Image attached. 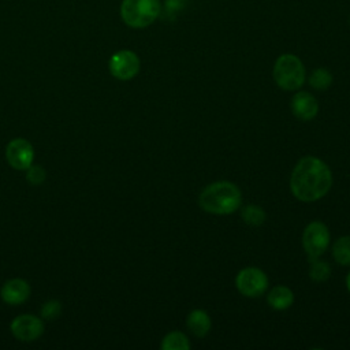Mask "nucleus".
I'll return each mask as SVG.
<instances>
[{"label":"nucleus","instance_id":"obj_1","mask_svg":"<svg viewBox=\"0 0 350 350\" xmlns=\"http://www.w3.org/2000/svg\"><path fill=\"white\" fill-rule=\"evenodd\" d=\"M331 186L332 174L329 167L314 156L302 157L291 172L290 189L299 201H317L329 191Z\"/></svg>","mask_w":350,"mask_h":350},{"label":"nucleus","instance_id":"obj_2","mask_svg":"<svg viewBox=\"0 0 350 350\" xmlns=\"http://www.w3.org/2000/svg\"><path fill=\"white\" fill-rule=\"evenodd\" d=\"M242 202V196L237 185L228 180H217L208 185L200 194V206L213 215H230Z\"/></svg>","mask_w":350,"mask_h":350},{"label":"nucleus","instance_id":"obj_3","mask_svg":"<svg viewBox=\"0 0 350 350\" xmlns=\"http://www.w3.org/2000/svg\"><path fill=\"white\" fill-rule=\"evenodd\" d=\"M160 0H122V21L131 29L150 26L161 14Z\"/></svg>","mask_w":350,"mask_h":350},{"label":"nucleus","instance_id":"obj_4","mask_svg":"<svg viewBox=\"0 0 350 350\" xmlns=\"http://www.w3.org/2000/svg\"><path fill=\"white\" fill-rule=\"evenodd\" d=\"M273 79L283 90H298L306 77L302 60L293 53L280 55L273 64Z\"/></svg>","mask_w":350,"mask_h":350},{"label":"nucleus","instance_id":"obj_5","mask_svg":"<svg viewBox=\"0 0 350 350\" xmlns=\"http://www.w3.org/2000/svg\"><path fill=\"white\" fill-rule=\"evenodd\" d=\"M302 245L309 260L319 258L329 245V231L321 221L309 223L302 234Z\"/></svg>","mask_w":350,"mask_h":350},{"label":"nucleus","instance_id":"obj_6","mask_svg":"<svg viewBox=\"0 0 350 350\" xmlns=\"http://www.w3.org/2000/svg\"><path fill=\"white\" fill-rule=\"evenodd\" d=\"M108 68L111 75L116 79L130 81L139 72L141 62L134 51L120 49L109 57Z\"/></svg>","mask_w":350,"mask_h":350},{"label":"nucleus","instance_id":"obj_7","mask_svg":"<svg viewBox=\"0 0 350 350\" xmlns=\"http://www.w3.org/2000/svg\"><path fill=\"white\" fill-rule=\"evenodd\" d=\"M235 286L242 295L254 298L265 293L268 287V278L260 268L247 267L238 272L235 278Z\"/></svg>","mask_w":350,"mask_h":350},{"label":"nucleus","instance_id":"obj_8","mask_svg":"<svg viewBox=\"0 0 350 350\" xmlns=\"http://www.w3.org/2000/svg\"><path fill=\"white\" fill-rule=\"evenodd\" d=\"M7 163L18 171H26L34 160V148L25 138H14L5 146Z\"/></svg>","mask_w":350,"mask_h":350},{"label":"nucleus","instance_id":"obj_9","mask_svg":"<svg viewBox=\"0 0 350 350\" xmlns=\"http://www.w3.org/2000/svg\"><path fill=\"white\" fill-rule=\"evenodd\" d=\"M10 329L18 340L33 342L42 335L44 323L41 317L33 314H19L11 321Z\"/></svg>","mask_w":350,"mask_h":350},{"label":"nucleus","instance_id":"obj_10","mask_svg":"<svg viewBox=\"0 0 350 350\" xmlns=\"http://www.w3.org/2000/svg\"><path fill=\"white\" fill-rule=\"evenodd\" d=\"M30 295V284L21 278H14L7 280L1 290L0 297L8 305H21L27 301Z\"/></svg>","mask_w":350,"mask_h":350},{"label":"nucleus","instance_id":"obj_11","mask_svg":"<svg viewBox=\"0 0 350 350\" xmlns=\"http://www.w3.org/2000/svg\"><path fill=\"white\" fill-rule=\"evenodd\" d=\"M291 111L301 120H312L319 112V103L309 92H298L291 98Z\"/></svg>","mask_w":350,"mask_h":350},{"label":"nucleus","instance_id":"obj_12","mask_svg":"<svg viewBox=\"0 0 350 350\" xmlns=\"http://www.w3.org/2000/svg\"><path fill=\"white\" fill-rule=\"evenodd\" d=\"M186 324L193 335H196L197 338H204L209 332L212 321L205 310L194 309L189 313Z\"/></svg>","mask_w":350,"mask_h":350},{"label":"nucleus","instance_id":"obj_13","mask_svg":"<svg viewBox=\"0 0 350 350\" xmlns=\"http://www.w3.org/2000/svg\"><path fill=\"white\" fill-rule=\"evenodd\" d=\"M268 304L276 310H284L294 302V294L287 286H275L267 295Z\"/></svg>","mask_w":350,"mask_h":350},{"label":"nucleus","instance_id":"obj_14","mask_svg":"<svg viewBox=\"0 0 350 350\" xmlns=\"http://www.w3.org/2000/svg\"><path fill=\"white\" fill-rule=\"evenodd\" d=\"M161 349L163 350H189L190 342L183 332L172 331L163 338Z\"/></svg>","mask_w":350,"mask_h":350},{"label":"nucleus","instance_id":"obj_15","mask_svg":"<svg viewBox=\"0 0 350 350\" xmlns=\"http://www.w3.org/2000/svg\"><path fill=\"white\" fill-rule=\"evenodd\" d=\"M332 257L340 265H350V235L340 237L332 246Z\"/></svg>","mask_w":350,"mask_h":350},{"label":"nucleus","instance_id":"obj_16","mask_svg":"<svg viewBox=\"0 0 350 350\" xmlns=\"http://www.w3.org/2000/svg\"><path fill=\"white\" fill-rule=\"evenodd\" d=\"M242 219L246 224L249 226H253V227H257V226H261L264 221H265V211L258 206V205H254V204H249L246 206L242 208Z\"/></svg>","mask_w":350,"mask_h":350},{"label":"nucleus","instance_id":"obj_17","mask_svg":"<svg viewBox=\"0 0 350 350\" xmlns=\"http://www.w3.org/2000/svg\"><path fill=\"white\" fill-rule=\"evenodd\" d=\"M332 83V74L324 68L319 67L312 71L309 75V85L316 90H327Z\"/></svg>","mask_w":350,"mask_h":350},{"label":"nucleus","instance_id":"obj_18","mask_svg":"<svg viewBox=\"0 0 350 350\" xmlns=\"http://www.w3.org/2000/svg\"><path fill=\"white\" fill-rule=\"evenodd\" d=\"M309 278L314 282H325L331 276V267L327 261H321L319 258L309 260Z\"/></svg>","mask_w":350,"mask_h":350},{"label":"nucleus","instance_id":"obj_19","mask_svg":"<svg viewBox=\"0 0 350 350\" xmlns=\"http://www.w3.org/2000/svg\"><path fill=\"white\" fill-rule=\"evenodd\" d=\"M62 314V304L57 299H51L45 302L41 308V317L44 320H55Z\"/></svg>","mask_w":350,"mask_h":350},{"label":"nucleus","instance_id":"obj_20","mask_svg":"<svg viewBox=\"0 0 350 350\" xmlns=\"http://www.w3.org/2000/svg\"><path fill=\"white\" fill-rule=\"evenodd\" d=\"M26 180L33 185V186H38L41 185L44 180H45V170L40 165H30L27 170H26Z\"/></svg>","mask_w":350,"mask_h":350},{"label":"nucleus","instance_id":"obj_21","mask_svg":"<svg viewBox=\"0 0 350 350\" xmlns=\"http://www.w3.org/2000/svg\"><path fill=\"white\" fill-rule=\"evenodd\" d=\"M186 4V0H165V11L167 12H175L183 8Z\"/></svg>","mask_w":350,"mask_h":350},{"label":"nucleus","instance_id":"obj_22","mask_svg":"<svg viewBox=\"0 0 350 350\" xmlns=\"http://www.w3.org/2000/svg\"><path fill=\"white\" fill-rule=\"evenodd\" d=\"M346 286H347V290L350 291V272L347 273V278H346Z\"/></svg>","mask_w":350,"mask_h":350},{"label":"nucleus","instance_id":"obj_23","mask_svg":"<svg viewBox=\"0 0 350 350\" xmlns=\"http://www.w3.org/2000/svg\"><path fill=\"white\" fill-rule=\"evenodd\" d=\"M349 25H350V16H349Z\"/></svg>","mask_w":350,"mask_h":350}]
</instances>
